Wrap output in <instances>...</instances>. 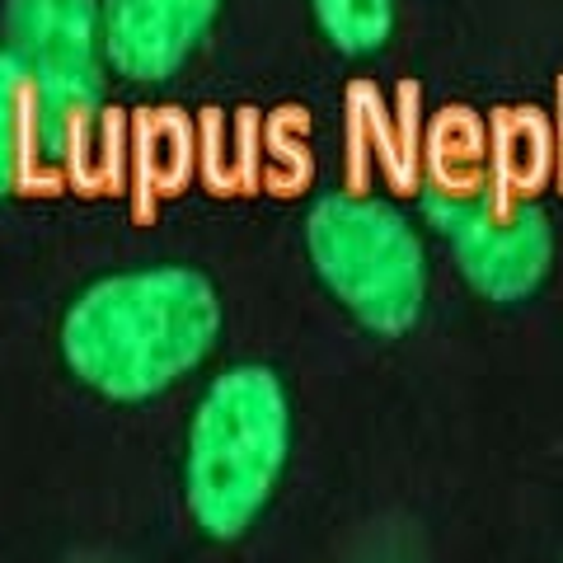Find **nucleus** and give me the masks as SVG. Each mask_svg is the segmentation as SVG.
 <instances>
[{"mask_svg": "<svg viewBox=\"0 0 563 563\" xmlns=\"http://www.w3.org/2000/svg\"><path fill=\"white\" fill-rule=\"evenodd\" d=\"M306 254L324 291L376 339H404L428 310V244L390 198L333 188L306 207Z\"/></svg>", "mask_w": 563, "mask_h": 563, "instance_id": "7ed1b4c3", "label": "nucleus"}, {"mask_svg": "<svg viewBox=\"0 0 563 563\" xmlns=\"http://www.w3.org/2000/svg\"><path fill=\"white\" fill-rule=\"evenodd\" d=\"M221 5L225 0H99L109 70L132 85H165L188 66Z\"/></svg>", "mask_w": 563, "mask_h": 563, "instance_id": "423d86ee", "label": "nucleus"}, {"mask_svg": "<svg viewBox=\"0 0 563 563\" xmlns=\"http://www.w3.org/2000/svg\"><path fill=\"white\" fill-rule=\"evenodd\" d=\"M0 29V47L20 62L33 99V151L47 165H66L109 90L99 0H5Z\"/></svg>", "mask_w": 563, "mask_h": 563, "instance_id": "20e7f679", "label": "nucleus"}, {"mask_svg": "<svg viewBox=\"0 0 563 563\" xmlns=\"http://www.w3.org/2000/svg\"><path fill=\"white\" fill-rule=\"evenodd\" d=\"M225 310L211 277L188 263H151L90 282L66 306L57 347L85 390L141 404L174 390L211 357Z\"/></svg>", "mask_w": 563, "mask_h": 563, "instance_id": "f257e3e1", "label": "nucleus"}, {"mask_svg": "<svg viewBox=\"0 0 563 563\" xmlns=\"http://www.w3.org/2000/svg\"><path fill=\"white\" fill-rule=\"evenodd\" d=\"M291 461V395L273 366L235 362L207 380L184 437V507L192 526L231 544L268 512Z\"/></svg>", "mask_w": 563, "mask_h": 563, "instance_id": "f03ea898", "label": "nucleus"}, {"mask_svg": "<svg viewBox=\"0 0 563 563\" xmlns=\"http://www.w3.org/2000/svg\"><path fill=\"white\" fill-rule=\"evenodd\" d=\"M310 10L343 57H372L395 33V0H310Z\"/></svg>", "mask_w": 563, "mask_h": 563, "instance_id": "6e6552de", "label": "nucleus"}, {"mask_svg": "<svg viewBox=\"0 0 563 563\" xmlns=\"http://www.w3.org/2000/svg\"><path fill=\"white\" fill-rule=\"evenodd\" d=\"M422 225L451 250L455 273L493 306H521L554 268V221L536 198H498L488 188L428 184Z\"/></svg>", "mask_w": 563, "mask_h": 563, "instance_id": "39448f33", "label": "nucleus"}, {"mask_svg": "<svg viewBox=\"0 0 563 563\" xmlns=\"http://www.w3.org/2000/svg\"><path fill=\"white\" fill-rule=\"evenodd\" d=\"M33 155V99L20 62L0 47V202L14 198Z\"/></svg>", "mask_w": 563, "mask_h": 563, "instance_id": "0eeeda50", "label": "nucleus"}]
</instances>
